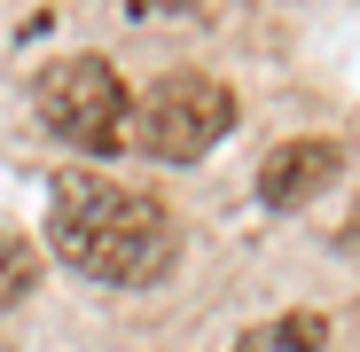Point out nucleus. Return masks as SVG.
I'll use <instances>...</instances> for the list:
<instances>
[{
  "mask_svg": "<svg viewBox=\"0 0 360 352\" xmlns=\"http://www.w3.org/2000/svg\"><path fill=\"white\" fill-rule=\"evenodd\" d=\"M32 282H39V251L24 243L16 227H0V306H16Z\"/></svg>",
  "mask_w": 360,
  "mask_h": 352,
  "instance_id": "obj_6",
  "label": "nucleus"
},
{
  "mask_svg": "<svg viewBox=\"0 0 360 352\" xmlns=\"http://www.w3.org/2000/svg\"><path fill=\"white\" fill-rule=\"evenodd\" d=\"M32 110L55 141H71L86 157H110L126 141V117H134V94L117 79L102 55H63V63H47L39 86H32Z\"/></svg>",
  "mask_w": 360,
  "mask_h": 352,
  "instance_id": "obj_3",
  "label": "nucleus"
},
{
  "mask_svg": "<svg viewBox=\"0 0 360 352\" xmlns=\"http://www.w3.org/2000/svg\"><path fill=\"white\" fill-rule=\"evenodd\" d=\"M345 172V149L337 141H282V149H266V164H259V196L274 204V211H297V204H314L329 181Z\"/></svg>",
  "mask_w": 360,
  "mask_h": 352,
  "instance_id": "obj_4",
  "label": "nucleus"
},
{
  "mask_svg": "<svg viewBox=\"0 0 360 352\" xmlns=\"http://www.w3.org/2000/svg\"><path fill=\"white\" fill-rule=\"evenodd\" d=\"M235 352H321V321L314 313H290V321H266V329H251Z\"/></svg>",
  "mask_w": 360,
  "mask_h": 352,
  "instance_id": "obj_5",
  "label": "nucleus"
},
{
  "mask_svg": "<svg viewBox=\"0 0 360 352\" xmlns=\"http://www.w3.org/2000/svg\"><path fill=\"white\" fill-rule=\"evenodd\" d=\"M134 8H196V0H134Z\"/></svg>",
  "mask_w": 360,
  "mask_h": 352,
  "instance_id": "obj_7",
  "label": "nucleus"
},
{
  "mask_svg": "<svg viewBox=\"0 0 360 352\" xmlns=\"http://www.w3.org/2000/svg\"><path fill=\"white\" fill-rule=\"evenodd\" d=\"M47 243H55L63 266H79L86 282H110V289H149L180 259L172 211L149 204L126 181H102V172H55V188H47Z\"/></svg>",
  "mask_w": 360,
  "mask_h": 352,
  "instance_id": "obj_1",
  "label": "nucleus"
},
{
  "mask_svg": "<svg viewBox=\"0 0 360 352\" xmlns=\"http://www.w3.org/2000/svg\"><path fill=\"white\" fill-rule=\"evenodd\" d=\"M227 133H235V94L204 71H165L149 94H134V117H126V141L157 164H196Z\"/></svg>",
  "mask_w": 360,
  "mask_h": 352,
  "instance_id": "obj_2",
  "label": "nucleus"
}]
</instances>
